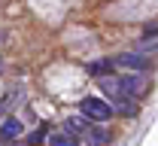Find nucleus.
<instances>
[{
	"label": "nucleus",
	"mask_w": 158,
	"mask_h": 146,
	"mask_svg": "<svg viewBox=\"0 0 158 146\" xmlns=\"http://www.w3.org/2000/svg\"><path fill=\"white\" fill-rule=\"evenodd\" d=\"M79 110H82V116H88V119H94V122H106V119L113 116V106L106 104L103 98H82Z\"/></svg>",
	"instance_id": "f03ea898"
},
{
	"label": "nucleus",
	"mask_w": 158,
	"mask_h": 146,
	"mask_svg": "<svg viewBox=\"0 0 158 146\" xmlns=\"http://www.w3.org/2000/svg\"><path fill=\"white\" fill-rule=\"evenodd\" d=\"M49 146H79V143L70 131H52L49 134Z\"/></svg>",
	"instance_id": "39448f33"
},
{
	"label": "nucleus",
	"mask_w": 158,
	"mask_h": 146,
	"mask_svg": "<svg viewBox=\"0 0 158 146\" xmlns=\"http://www.w3.org/2000/svg\"><path fill=\"white\" fill-rule=\"evenodd\" d=\"M113 67H125V70H134V73H146L152 67V58L143 55V52H122L118 58H113Z\"/></svg>",
	"instance_id": "f257e3e1"
},
{
	"label": "nucleus",
	"mask_w": 158,
	"mask_h": 146,
	"mask_svg": "<svg viewBox=\"0 0 158 146\" xmlns=\"http://www.w3.org/2000/svg\"><path fill=\"white\" fill-rule=\"evenodd\" d=\"M110 73L113 70V61H94V64H88V73H94V76H100V73Z\"/></svg>",
	"instance_id": "6e6552de"
},
{
	"label": "nucleus",
	"mask_w": 158,
	"mask_h": 146,
	"mask_svg": "<svg viewBox=\"0 0 158 146\" xmlns=\"http://www.w3.org/2000/svg\"><path fill=\"white\" fill-rule=\"evenodd\" d=\"M88 125H91V122H85V119H79V116H70V119H67V131H70V134H79V131L85 134Z\"/></svg>",
	"instance_id": "0eeeda50"
},
{
	"label": "nucleus",
	"mask_w": 158,
	"mask_h": 146,
	"mask_svg": "<svg viewBox=\"0 0 158 146\" xmlns=\"http://www.w3.org/2000/svg\"><path fill=\"white\" fill-rule=\"evenodd\" d=\"M3 113H6V110H3V104H0V116H3Z\"/></svg>",
	"instance_id": "9d476101"
},
{
	"label": "nucleus",
	"mask_w": 158,
	"mask_h": 146,
	"mask_svg": "<svg viewBox=\"0 0 158 146\" xmlns=\"http://www.w3.org/2000/svg\"><path fill=\"white\" fill-rule=\"evenodd\" d=\"M46 131H49V125H46V122H43V125H40L37 131H34V134H31V137H27V143H31V146H37L40 140H43V137H46Z\"/></svg>",
	"instance_id": "1a4fd4ad"
},
{
	"label": "nucleus",
	"mask_w": 158,
	"mask_h": 146,
	"mask_svg": "<svg viewBox=\"0 0 158 146\" xmlns=\"http://www.w3.org/2000/svg\"><path fill=\"white\" fill-rule=\"evenodd\" d=\"M85 140H88V146H103V143H106V131H103V128H91V125H88Z\"/></svg>",
	"instance_id": "423d86ee"
},
{
	"label": "nucleus",
	"mask_w": 158,
	"mask_h": 146,
	"mask_svg": "<svg viewBox=\"0 0 158 146\" xmlns=\"http://www.w3.org/2000/svg\"><path fill=\"white\" fill-rule=\"evenodd\" d=\"M100 91L113 101H128V88L122 82V76H100Z\"/></svg>",
	"instance_id": "7ed1b4c3"
},
{
	"label": "nucleus",
	"mask_w": 158,
	"mask_h": 146,
	"mask_svg": "<svg viewBox=\"0 0 158 146\" xmlns=\"http://www.w3.org/2000/svg\"><path fill=\"white\" fill-rule=\"evenodd\" d=\"M21 134V122L15 116H9V119H3V125H0V140H15Z\"/></svg>",
	"instance_id": "20e7f679"
}]
</instances>
